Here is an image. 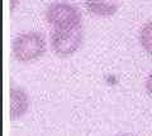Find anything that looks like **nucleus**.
Wrapping results in <instances>:
<instances>
[{
	"mask_svg": "<svg viewBox=\"0 0 152 136\" xmlns=\"http://www.w3.org/2000/svg\"><path fill=\"white\" fill-rule=\"evenodd\" d=\"M12 50L19 62H33L46 53L47 40L39 32H24L14 38Z\"/></svg>",
	"mask_w": 152,
	"mask_h": 136,
	"instance_id": "obj_1",
	"label": "nucleus"
},
{
	"mask_svg": "<svg viewBox=\"0 0 152 136\" xmlns=\"http://www.w3.org/2000/svg\"><path fill=\"white\" fill-rule=\"evenodd\" d=\"M46 20L52 30L57 32L72 30L83 25L81 12L69 3L51 4L46 10Z\"/></svg>",
	"mask_w": 152,
	"mask_h": 136,
	"instance_id": "obj_2",
	"label": "nucleus"
},
{
	"mask_svg": "<svg viewBox=\"0 0 152 136\" xmlns=\"http://www.w3.org/2000/svg\"><path fill=\"white\" fill-rule=\"evenodd\" d=\"M84 33L83 28H76L72 30L51 33V48L58 57H70L80 49L83 44Z\"/></svg>",
	"mask_w": 152,
	"mask_h": 136,
	"instance_id": "obj_3",
	"label": "nucleus"
},
{
	"mask_svg": "<svg viewBox=\"0 0 152 136\" xmlns=\"http://www.w3.org/2000/svg\"><path fill=\"white\" fill-rule=\"evenodd\" d=\"M9 95H10L9 115H10L12 120H18L24 116L29 110V97H28L27 92L23 88L17 86L10 87Z\"/></svg>",
	"mask_w": 152,
	"mask_h": 136,
	"instance_id": "obj_4",
	"label": "nucleus"
},
{
	"mask_svg": "<svg viewBox=\"0 0 152 136\" xmlns=\"http://www.w3.org/2000/svg\"><path fill=\"white\" fill-rule=\"evenodd\" d=\"M88 10L96 17L109 18L118 12L121 0H84Z\"/></svg>",
	"mask_w": 152,
	"mask_h": 136,
	"instance_id": "obj_5",
	"label": "nucleus"
},
{
	"mask_svg": "<svg viewBox=\"0 0 152 136\" xmlns=\"http://www.w3.org/2000/svg\"><path fill=\"white\" fill-rule=\"evenodd\" d=\"M138 42L142 49L147 54L152 55V20L147 22L146 24L141 28L138 34Z\"/></svg>",
	"mask_w": 152,
	"mask_h": 136,
	"instance_id": "obj_6",
	"label": "nucleus"
},
{
	"mask_svg": "<svg viewBox=\"0 0 152 136\" xmlns=\"http://www.w3.org/2000/svg\"><path fill=\"white\" fill-rule=\"evenodd\" d=\"M145 88H146V92L151 98H152V72L147 76L146 78V82H145Z\"/></svg>",
	"mask_w": 152,
	"mask_h": 136,
	"instance_id": "obj_7",
	"label": "nucleus"
},
{
	"mask_svg": "<svg viewBox=\"0 0 152 136\" xmlns=\"http://www.w3.org/2000/svg\"><path fill=\"white\" fill-rule=\"evenodd\" d=\"M115 136H136V135H133V134H128V132H123V134H118Z\"/></svg>",
	"mask_w": 152,
	"mask_h": 136,
	"instance_id": "obj_8",
	"label": "nucleus"
}]
</instances>
